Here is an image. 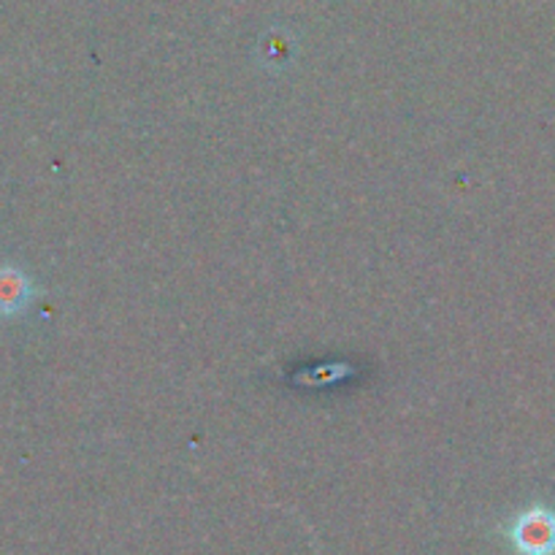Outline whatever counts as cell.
<instances>
[{"instance_id":"obj_1","label":"cell","mask_w":555,"mask_h":555,"mask_svg":"<svg viewBox=\"0 0 555 555\" xmlns=\"http://www.w3.org/2000/svg\"><path fill=\"white\" fill-rule=\"evenodd\" d=\"M513 542L524 555L555 553V515L551 509L534 507L520 515L513 526Z\"/></svg>"},{"instance_id":"obj_2","label":"cell","mask_w":555,"mask_h":555,"mask_svg":"<svg viewBox=\"0 0 555 555\" xmlns=\"http://www.w3.org/2000/svg\"><path fill=\"white\" fill-rule=\"evenodd\" d=\"M33 293H36L33 280L20 266H0V318L9 320L25 312L33 301Z\"/></svg>"}]
</instances>
